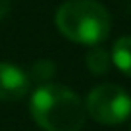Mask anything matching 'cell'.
I'll list each match as a JSON object with an SVG mask.
<instances>
[{
	"label": "cell",
	"instance_id": "obj_1",
	"mask_svg": "<svg viewBox=\"0 0 131 131\" xmlns=\"http://www.w3.org/2000/svg\"><path fill=\"white\" fill-rule=\"evenodd\" d=\"M31 116L45 131H79L85 123V106L68 87L41 85L31 96Z\"/></svg>",
	"mask_w": 131,
	"mask_h": 131
},
{
	"label": "cell",
	"instance_id": "obj_2",
	"mask_svg": "<svg viewBox=\"0 0 131 131\" xmlns=\"http://www.w3.org/2000/svg\"><path fill=\"white\" fill-rule=\"evenodd\" d=\"M56 25L70 41L94 46L110 33V14L96 0H66L56 12Z\"/></svg>",
	"mask_w": 131,
	"mask_h": 131
},
{
	"label": "cell",
	"instance_id": "obj_3",
	"mask_svg": "<svg viewBox=\"0 0 131 131\" xmlns=\"http://www.w3.org/2000/svg\"><path fill=\"white\" fill-rule=\"evenodd\" d=\"M87 112L102 125H118L131 116V96L118 85H98L87 96Z\"/></svg>",
	"mask_w": 131,
	"mask_h": 131
},
{
	"label": "cell",
	"instance_id": "obj_4",
	"mask_svg": "<svg viewBox=\"0 0 131 131\" xmlns=\"http://www.w3.org/2000/svg\"><path fill=\"white\" fill-rule=\"evenodd\" d=\"M29 91V75L12 64H0V98L17 100L23 98Z\"/></svg>",
	"mask_w": 131,
	"mask_h": 131
},
{
	"label": "cell",
	"instance_id": "obj_5",
	"mask_svg": "<svg viewBox=\"0 0 131 131\" xmlns=\"http://www.w3.org/2000/svg\"><path fill=\"white\" fill-rule=\"evenodd\" d=\"M112 62L122 73L131 77V37H122L112 48Z\"/></svg>",
	"mask_w": 131,
	"mask_h": 131
},
{
	"label": "cell",
	"instance_id": "obj_6",
	"mask_svg": "<svg viewBox=\"0 0 131 131\" xmlns=\"http://www.w3.org/2000/svg\"><path fill=\"white\" fill-rule=\"evenodd\" d=\"M87 66L93 73H104L110 66V56H108L106 50L94 46L89 54H87Z\"/></svg>",
	"mask_w": 131,
	"mask_h": 131
},
{
	"label": "cell",
	"instance_id": "obj_7",
	"mask_svg": "<svg viewBox=\"0 0 131 131\" xmlns=\"http://www.w3.org/2000/svg\"><path fill=\"white\" fill-rule=\"evenodd\" d=\"M31 73H33V79H39V81L41 79H48L54 73V64L48 60H39L37 64L33 66Z\"/></svg>",
	"mask_w": 131,
	"mask_h": 131
},
{
	"label": "cell",
	"instance_id": "obj_8",
	"mask_svg": "<svg viewBox=\"0 0 131 131\" xmlns=\"http://www.w3.org/2000/svg\"><path fill=\"white\" fill-rule=\"evenodd\" d=\"M10 4H12V0H0V19H2V17L8 14Z\"/></svg>",
	"mask_w": 131,
	"mask_h": 131
}]
</instances>
